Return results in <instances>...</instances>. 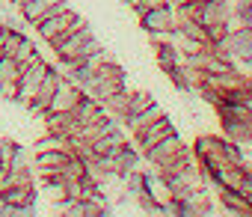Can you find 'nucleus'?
I'll use <instances>...</instances> for the list:
<instances>
[{
  "instance_id": "2",
  "label": "nucleus",
  "mask_w": 252,
  "mask_h": 217,
  "mask_svg": "<svg viewBox=\"0 0 252 217\" xmlns=\"http://www.w3.org/2000/svg\"><path fill=\"white\" fill-rule=\"evenodd\" d=\"M86 21L77 15V12H71V9H63V12H57V15H48V18H42L39 24H33L36 27V33H39V39H45L51 48L57 45V42H63L68 33H74L77 27H83Z\"/></svg>"
},
{
  "instance_id": "4",
  "label": "nucleus",
  "mask_w": 252,
  "mask_h": 217,
  "mask_svg": "<svg viewBox=\"0 0 252 217\" xmlns=\"http://www.w3.org/2000/svg\"><path fill=\"white\" fill-rule=\"evenodd\" d=\"M140 24L149 36H163V33H172L178 27V18H175V9L169 3H163V6H155V9L143 12Z\"/></svg>"
},
{
  "instance_id": "10",
  "label": "nucleus",
  "mask_w": 252,
  "mask_h": 217,
  "mask_svg": "<svg viewBox=\"0 0 252 217\" xmlns=\"http://www.w3.org/2000/svg\"><path fill=\"white\" fill-rule=\"evenodd\" d=\"M169 134H175V125H172V119L163 113L160 119H155V122H152V125L143 131V134H137L134 140H137V146H140V152H143V149L155 146L158 140H163V137H169Z\"/></svg>"
},
{
  "instance_id": "11",
  "label": "nucleus",
  "mask_w": 252,
  "mask_h": 217,
  "mask_svg": "<svg viewBox=\"0 0 252 217\" xmlns=\"http://www.w3.org/2000/svg\"><path fill=\"white\" fill-rule=\"evenodd\" d=\"M217 199H220L222 211L237 214V217H252V205L243 199L240 190H234V187H217Z\"/></svg>"
},
{
  "instance_id": "24",
  "label": "nucleus",
  "mask_w": 252,
  "mask_h": 217,
  "mask_svg": "<svg viewBox=\"0 0 252 217\" xmlns=\"http://www.w3.org/2000/svg\"><path fill=\"white\" fill-rule=\"evenodd\" d=\"M0 146H3V137H0Z\"/></svg>"
},
{
  "instance_id": "5",
  "label": "nucleus",
  "mask_w": 252,
  "mask_h": 217,
  "mask_svg": "<svg viewBox=\"0 0 252 217\" xmlns=\"http://www.w3.org/2000/svg\"><path fill=\"white\" fill-rule=\"evenodd\" d=\"M187 146H184V140H181V134L175 131V134H169V137H163V140H158L155 146H149V149H143V158L152 164V167H163V164H169L178 152H184Z\"/></svg>"
},
{
  "instance_id": "21",
  "label": "nucleus",
  "mask_w": 252,
  "mask_h": 217,
  "mask_svg": "<svg viewBox=\"0 0 252 217\" xmlns=\"http://www.w3.org/2000/svg\"><path fill=\"white\" fill-rule=\"evenodd\" d=\"M21 152V146L18 143H12V140H3V146H0V167H9L12 164V158Z\"/></svg>"
},
{
  "instance_id": "6",
  "label": "nucleus",
  "mask_w": 252,
  "mask_h": 217,
  "mask_svg": "<svg viewBox=\"0 0 252 217\" xmlns=\"http://www.w3.org/2000/svg\"><path fill=\"white\" fill-rule=\"evenodd\" d=\"M83 98V89L71 80V77H60V83H57V92H54V98H51V104H48V113H60V110H74L77 107V101Z\"/></svg>"
},
{
  "instance_id": "12",
  "label": "nucleus",
  "mask_w": 252,
  "mask_h": 217,
  "mask_svg": "<svg viewBox=\"0 0 252 217\" xmlns=\"http://www.w3.org/2000/svg\"><path fill=\"white\" fill-rule=\"evenodd\" d=\"M0 199L9 205H21L27 211L36 208V184H12L6 190H0Z\"/></svg>"
},
{
  "instance_id": "9",
  "label": "nucleus",
  "mask_w": 252,
  "mask_h": 217,
  "mask_svg": "<svg viewBox=\"0 0 252 217\" xmlns=\"http://www.w3.org/2000/svg\"><path fill=\"white\" fill-rule=\"evenodd\" d=\"M68 158H71V152H68V149L36 152V158H33V167L39 170V179H45V176H60V170L68 164Z\"/></svg>"
},
{
  "instance_id": "20",
  "label": "nucleus",
  "mask_w": 252,
  "mask_h": 217,
  "mask_svg": "<svg viewBox=\"0 0 252 217\" xmlns=\"http://www.w3.org/2000/svg\"><path fill=\"white\" fill-rule=\"evenodd\" d=\"M36 54H39V51H36V45H33V39H27V36H24V42L18 45V51H15L12 57L18 60V66H27V63H30V60L36 57Z\"/></svg>"
},
{
  "instance_id": "22",
  "label": "nucleus",
  "mask_w": 252,
  "mask_h": 217,
  "mask_svg": "<svg viewBox=\"0 0 252 217\" xmlns=\"http://www.w3.org/2000/svg\"><path fill=\"white\" fill-rule=\"evenodd\" d=\"M237 190H240V193H243V199H246V202H249V205H252V181H249V179H246V181H243V184H240V187H237Z\"/></svg>"
},
{
  "instance_id": "8",
  "label": "nucleus",
  "mask_w": 252,
  "mask_h": 217,
  "mask_svg": "<svg viewBox=\"0 0 252 217\" xmlns=\"http://www.w3.org/2000/svg\"><path fill=\"white\" fill-rule=\"evenodd\" d=\"M60 77H63V74L51 66V69H48V74L42 77V83H39L36 95H33V98H30V104H27V107H30V113H42V116L48 113V104H51V98H54V92H57Z\"/></svg>"
},
{
  "instance_id": "16",
  "label": "nucleus",
  "mask_w": 252,
  "mask_h": 217,
  "mask_svg": "<svg viewBox=\"0 0 252 217\" xmlns=\"http://www.w3.org/2000/svg\"><path fill=\"white\" fill-rule=\"evenodd\" d=\"M175 30H178L181 36L199 42V45H211V42H208V30H205V24H199V21H178Z\"/></svg>"
},
{
  "instance_id": "7",
  "label": "nucleus",
  "mask_w": 252,
  "mask_h": 217,
  "mask_svg": "<svg viewBox=\"0 0 252 217\" xmlns=\"http://www.w3.org/2000/svg\"><path fill=\"white\" fill-rule=\"evenodd\" d=\"M63 9H68L65 0H27V3H21V6H18L21 18H24L27 24H39L42 18L57 15V12H63Z\"/></svg>"
},
{
  "instance_id": "15",
  "label": "nucleus",
  "mask_w": 252,
  "mask_h": 217,
  "mask_svg": "<svg viewBox=\"0 0 252 217\" xmlns=\"http://www.w3.org/2000/svg\"><path fill=\"white\" fill-rule=\"evenodd\" d=\"M155 57H158V66L163 72H169L172 66L181 63V51L172 45V42H155Z\"/></svg>"
},
{
  "instance_id": "13",
  "label": "nucleus",
  "mask_w": 252,
  "mask_h": 217,
  "mask_svg": "<svg viewBox=\"0 0 252 217\" xmlns=\"http://www.w3.org/2000/svg\"><path fill=\"white\" fill-rule=\"evenodd\" d=\"M160 116H163V110H160V104H158V101H152V104L146 107V110H140V113L128 116V119L122 122V125H125V128H128V131H131V134L137 137V134H143V131H146V128H149V125L155 122V119H160Z\"/></svg>"
},
{
  "instance_id": "23",
  "label": "nucleus",
  "mask_w": 252,
  "mask_h": 217,
  "mask_svg": "<svg viewBox=\"0 0 252 217\" xmlns=\"http://www.w3.org/2000/svg\"><path fill=\"white\" fill-rule=\"evenodd\" d=\"M9 3H12V6H21V3H27V0H9Z\"/></svg>"
},
{
  "instance_id": "3",
  "label": "nucleus",
  "mask_w": 252,
  "mask_h": 217,
  "mask_svg": "<svg viewBox=\"0 0 252 217\" xmlns=\"http://www.w3.org/2000/svg\"><path fill=\"white\" fill-rule=\"evenodd\" d=\"M48 63H45V57L42 54H36L27 66H21V77H18V104H30V98L36 95V89H39V83H42V77L48 74Z\"/></svg>"
},
{
  "instance_id": "17",
  "label": "nucleus",
  "mask_w": 252,
  "mask_h": 217,
  "mask_svg": "<svg viewBox=\"0 0 252 217\" xmlns=\"http://www.w3.org/2000/svg\"><path fill=\"white\" fill-rule=\"evenodd\" d=\"M51 149H68L71 152V137H63V134H45L36 140V152H51Z\"/></svg>"
},
{
  "instance_id": "14",
  "label": "nucleus",
  "mask_w": 252,
  "mask_h": 217,
  "mask_svg": "<svg viewBox=\"0 0 252 217\" xmlns=\"http://www.w3.org/2000/svg\"><path fill=\"white\" fill-rule=\"evenodd\" d=\"M125 143H128V137H125V131L116 125V128H110L107 134H101V137H95L89 146H92V155L95 158H101V155H110V152H116V149H122Z\"/></svg>"
},
{
  "instance_id": "18",
  "label": "nucleus",
  "mask_w": 252,
  "mask_h": 217,
  "mask_svg": "<svg viewBox=\"0 0 252 217\" xmlns=\"http://www.w3.org/2000/svg\"><path fill=\"white\" fill-rule=\"evenodd\" d=\"M21 77V66L15 57L9 54H0V83H6V80H18Z\"/></svg>"
},
{
  "instance_id": "19",
  "label": "nucleus",
  "mask_w": 252,
  "mask_h": 217,
  "mask_svg": "<svg viewBox=\"0 0 252 217\" xmlns=\"http://www.w3.org/2000/svg\"><path fill=\"white\" fill-rule=\"evenodd\" d=\"M152 101H155V98H152L149 92H128V113H125V119L134 116V113H140V110H146ZM125 119H122V122H125Z\"/></svg>"
},
{
  "instance_id": "1",
  "label": "nucleus",
  "mask_w": 252,
  "mask_h": 217,
  "mask_svg": "<svg viewBox=\"0 0 252 217\" xmlns=\"http://www.w3.org/2000/svg\"><path fill=\"white\" fill-rule=\"evenodd\" d=\"M119 89H128V80H125V69H122L116 60L101 63V66L92 72V77L83 83V92L92 95L98 104H104V101H107L110 95H116Z\"/></svg>"
}]
</instances>
